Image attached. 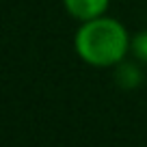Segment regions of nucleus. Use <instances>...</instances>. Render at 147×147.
Returning <instances> with one entry per match:
<instances>
[{"instance_id": "obj_4", "label": "nucleus", "mask_w": 147, "mask_h": 147, "mask_svg": "<svg viewBox=\"0 0 147 147\" xmlns=\"http://www.w3.org/2000/svg\"><path fill=\"white\" fill-rule=\"evenodd\" d=\"M130 50H132V54L136 56L138 61H145L147 63V30L138 32L136 37L130 39Z\"/></svg>"}, {"instance_id": "obj_1", "label": "nucleus", "mask_w": 147, "mask_h": 147, "mask_svg": "<svg viewBox=\"0 0 147 147\" xmlns=\"http://www.w3.org/2000/svg\"><path fill=\"white\" fill-rule=\"evenodd\" d=\"M130 50V37L125 28L113 18H93L76 32V52L84 63L93 67H110L123 61Z\"/></svg>"}, {"instance_id": "obj_3", "label": "nucleus", "mask_w": 147, "mask_h": 147, "mask_svg": "<svg viewBox=\"0 0 147 147\" xmlns=\"http://www.w3.org/2000/svg\"><path fill=\"white\" fill-rule=\"evenodd\" d=\"M117 82L125 89H132L141 82V71H138L134 65L130 63H119V69H117Z\"/></svg>"}, {"instance_id": "obj_2", "label": "nucleus", "mask_w": 147, "mask_h": 147, "mask_svg": "<svg viewBox=\"0 0 147 147\" xmlns=\"http://www.w3.org/2000/svg\"><path fill=\"white\" fill-rule=\"evenodd\" d=\"M65 9L69 15H74L76 20H93L100 18L108 7V0H63Z\"/></svg>"}]
</instances>
